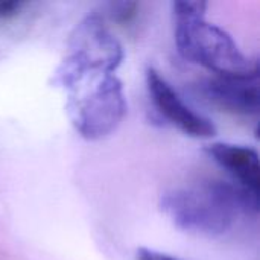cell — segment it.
Returning a JSON list of instances; mask_svg holds the SVG:
<instances>
[{
  "label": "cell",
  "mask_w": 260,
  "mask_h": 260,
  "mask_svg": "<svg viewBox=\"0 0 260 260\" xmlns=\"http://www.w3.org/2000/svg\"><path fill=\"white\" fill-rule=\"evenodd\" d=\"M161 212L181 230L203 236L227 233L239 212H257L259 200L221 181H207L198 187H177L160 198Z\"/></svg>",
  "instance_id": "cell-1"
},
{
  "label": "cell",
  "mask_w": 260,
  "mask_h": 260,
  "mask_svg": "<svg viewBox=\"0 0 260 260\" xmlns=\"http://www.w3.org/2000/svg\"><path fill=\"white\" fill-rule=\"evenodd\" d=\"M203 2H175V44L183 58L224 78H256L257 61H251L219 26L204 18Z\"/></svg>",
  "instance_id": "cell-2"
},
{
  "label": "cell",
  "mask_w": 260,
  "mask_h": 260,
  "mask_svg": "<svg viewBox=\"0 0 260 260\" xmlns=\"http://www.w3.org/2000/svg\"><path fill=\"white\" fill-rule=\"evenodd\" d=\"M66 93L70 123L87 140L110 136L126 114L123 85L116 73L88 75Z\"/></svg>",
  "instance_id": "cell-3"
},
{
  "label": "cell",
  "mask_w": 260,
  "mask_h": 260,
  "mask_svg": "<svg viewBox=\"0 0 260 260\" xmlns=\"http://www.w3.org/2000/svg\"><path fill=\"white\" fill-rule=\"evenodd\" d=\"M123 61L120 41L99 15H87L73 29L69 53L53 72V85L67 88L90 73H114Z\"/></svg>",
  "instance_id": "cell-4"
},
{
  "label": "cell",
  "mask_w": 260,
  "mask_h": 260,
  "mask_svg": "<svg viewBox=\"0 0 260 260\" xmlns=\"http://www.w3.org/2000/svg\"><path fill=\"white\" fill-rule=\"evenodd\" d=\"M146 85L155 108L180 131L201 139L213 137L216 134V128L212 120L190 108L171 87V84L152 67L146 70Z\"/></svg>",
  "instance_id": "cell-5"
},
{
  "label": "cell",
  "mask_w": 260,
  "mask_h": 260,
  "mask_svg": "<svg viewBox=\"0 0 260 260\" xmlns=\"http://www.w3.org/2000/svg\"><path fill=\"white\" fill-rule=\"evenodd\" d=\"M200 93L213 105L239 116H256L259 113V87L256 78L216 76L203 81Z\"/></svg>",
  "instance_id": "cell-6"
},
{
  "label": "cell",
  "mask_w": 260,
  "mask_h": 260,
  "mask_svg": "<svg viewBox=\"0 0 260 260\" xmlns=\"http://www.w3.org/2000/svg\"><path fill=\"white\" fill-rule=\"evenodd\" d=\"M209 157L238 181V187L259 200L260 163L254 148L218 142L206 148Z\"/></svg>",
  "instance_id": "cell-7"
},
{
  "label": "cell",
  "mask_w": 260,
  "mask_h": 260,
  "mask_svg": "<svg viewBox=\"0 0 260 260\" xmlns=\"http://www.w3.org/2000/svg\"><path fill=\"white\" fill-rule=\"evenodd\" d=\"M137 8H139L137 3H117V5H113L111 14H113V18H116L117 21L129 23L136 18Z\"/></svg>",
  "instance_id": "cell-8"
},
{
  "label": "cell",
  "mask_w": 260,
  "mask_h": 260,
  "mask_svg": "<svg viewBox=\"0 0 260 260\" xmlns=\"http://www.w3.org/2000/svg\"><path fill=\"white\" fill-rule=\"evenodd\" d=\"M24 8L23 2L18 0H0V20H8L15 15Z\"/></svg>",
  "instance_id": "cell-9"
},
{
  "label": "cell",
  "mask_w": 260,
  "mask_h": 260,
  "mask_svg": "<svg viewBox=\"0 0 260 260\" xmlns=\"http://www.w3.org/2000/svg\"><path fill=\"white\" fill-rule=\"evenodd\" d=\"M136 260H178L172 256H168V254H163V253H158V251H154V250H149V248H140L137 250L136 253Z\"/></svg>",
  "instance_id": "cell-10"
}]
</instances>
